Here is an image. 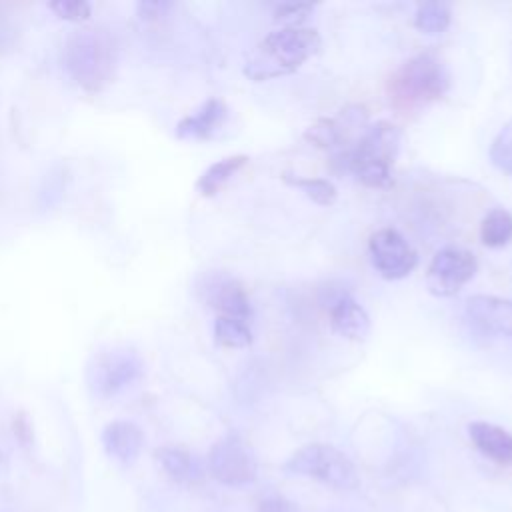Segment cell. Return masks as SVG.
I'll return each instance as SVG.
<instances>
[{
    "mask_svg": "<svg viewBox=\"0 0 512 512\" xmlns=\"http://www.w3.org/2000/svg\"><path fill=\"white\" fill-rule=\"evenodd\" d=\"M322 46L320 34L304 26H282L264 36L248 54L244 74L254 82L296 72Z\"/></svg>",
    "mask_w": 512,
    "mask_h": 512,
    "instance_id": "obj_1",
    "label": "cell"
},
{
    "mask_svg": "<svg viewBox=\"0 0 512 512\" xmlns=\"http://www.w3.org/2000/svg\"><path fill=\"white\" fill-rule=\"evenodd\" d=\"M172 8V2H166V0H144V2H138L136 10H138V16L142 20H160L164 18Z\"/></svg>",
    "mask_w": 512,
    "mask_h": 512,
    "instance_id": "obj_26",
    "label": "cell"
},
{
    "mask_svg": "<svg viewBox=\"0 0 512 512\" xmlns=\"http://www.w3.org/2000/svg\"><path fill=\"white\" fill-rule=\"evenodd\" d=\"M102 446L116 462L132 464L144 446V434L134 422L114 420L102 430Z\"/></svg>",
    "mask_w": 512,
    "mask_h": 512,
    "instance_id": "obj_13",
    "label": "cell"
},
{
    "mask_svg": "<svg viewBox=\"0 0 512 512\" xmlns=\"http://www.w3.org/2000/svg\"><path fill=\"white\" fill-rule=\"evenodd\" d=\"M314 12V4L308 2H282L274 8V20L284 26H302Z\"/></svg>",
    "mask_w": 512,
    "mask_h": 512,
    "instance_id": "obj_24",
    "label": "cell"
},
{
    "mask_svg": "<svg viewBox=\"0 0 512 512\" xmlns=\"http://www.w3.org/2000/svg\"><path fill=\"white\" fill-rule=\"evenodd\" d=\"M256 512H296V508L284 496L270 494V496H264L262 500H258Z\"/></svg>",
    "mask_w": 512,
    "mask_h": 512,
    "instance_id": "obj_27",
    "label": "cell"
},
{
    "mask_svg": "<svg viewBox=\"0 0 512 512\" xmlns=\"http://www.w3.org/2000/svg\"><path fill=\"white\" fill-rule=\"evenodd\" d=\"M226 116V104L220 98H208L196 112L184 116L176 124V136L186 140H206L224 124Z\"/></svg>",
    "mask_w": 512,
    "mask_h": 512,
    "instance_id": "obj_14",
    "label": "cell"
},
{
    "mask_svg": "<svg viewBox=\"0 0 512 512\" xmlns=\"http://www.w3.org/2000/svg\"><path fill=\"white\" fill-rule=\"evenodd\" d=\"M246 164H248V156L246 154H234V156H226V158L214 162L198 178V182H196L198 192L204 194V196H214Z\"/></svg>",
    "mask_w": 512,
    "mask_h": 512,
    "instance_id": "obj_16",
    "label": "cell"
},
{
    "mask_svg": "<svg viewBox=\"0 0 512 512\" xmlns=\"http://www.w3.org/2000/svg\"><path fill=\"white\" fill-rule=\"evenodd\" d=\"M480 240L488 248H504L512 242V214L504 208L490 210L480 224Z\"/></svg>",
    "mask_w": 512,
    "mask_h": 512,
    "instance_id": "obj_18",
    "label": "cell"
},
{
    "mask_svg": "<svg viewBox=\"0 0 512 512\" xmlns=\"http://www.w3.org/2000/svg\"><path fill=\"white\" fill-rule=\"evenodd\" d=\"M328 322L338 336L356 342L364 340L370 332L368 312L350 294H342L330 304Z\"/></svg>",
    "mask_w": 512,
    "mask_h": 512,
    "instance_id": "obj_12",
    "label": "cell"
},
{
    "mask_svg": "<svg viewBox=\"0 0 512 512\" xmlns=\"http://www.w3.org/2000/svg\"><path fill=\"white\" fill-rule=\"evenodd\" d=\"M400 138V130L392 122L378 120L366 126L356 144L342 150L336 160L364 186L388 188L392 184V164L400 150Z\"/></svg>",
    "mask_w": 512,
    "mask_h": 512,
    "instance_id": "obj_2",
    "label": "cell"
},
{
    "mask_svg": "<svg viewBox=\"0 0 512 512\" xmlns=\"http://www.w3.org/2000/svg\"><path fill=\"white\" fill-rule=\"evenodd\" d=\"M62 64L78 86L98 92L114 74V40L100 28L74 30L64 42Z\"/></svg>",
    "mask_w": 512,
    "mask_h": 512,
    "instance_id": "obj_4",
    "label": "cell"
},
{
    "mask_svg": "<svg viewBox=\"0 0 512 512\" xmlns=\"http://www.w3.org/2000/svg\"><path fill=\"white\" fill-rule=\"evenodd\" d=\"M284 470L296 476L318 480L338 490H352L358 486V470L354 462L330 444H306L296 450L284 464Z\"/></svg>",
    "mask_w": 512,
    "mask_h": 512,
    "instance_id": "obj_5",
    "label": "cell"
},
{
    "mask_svg": "<svg viewBox=\"0 0 512 512\" xmlns=\"http://www.w3.org/2000/svg\"><path fill=\"white\" fill-rule=\"evenodd\" d=\"M214 338L224 348H246L252 344V330L246 320L218 316L214 322Z\"/></svg>",
    "mask_w": 512,
    "mask_h": 512,
    "instance_id": "obj_21",
    "label": "cell"
},
{
    "mask_svg": "<svg viewBox=\"0 0 512 512\" xmlns=\"http://www.w3.org/2000/svg\"><path fill=\"white\" fill-rule=\"evenodd\" d=\"M198 296L218 312V316H230L240 320L252 318L250 298L244 292L242 284L224 274V272H208L198 280Z\"/></svg>",
    "mask_w": 512,
    "mask_h": 512,
    "instance_id": "obj_10",
    "label": "cell"
},
{
    "mask_svg": "<svg viewBox=\"0 0 512 512\" xmlns=\"http://www.w3.org/2000/svg\"><path fill=\"white\" fill-rule=\"evenodd\" d=\"M156 460L160 468L178 482H194L200 476V466L196 458L176 446H162L156 450Z\"/></svg>",
    "mask_w": 512,
    "mask_h": 512,
    "instance_id": "obj_17",
    "label": "cell"
},
{
    "mask_svg": "<svg viewBox=\"0 0 512 512\" xmlns=\"http://www.w3.org/2000/svg\"><path fill=\"white\" fill-rule=\"evenodd\" d=\"M468 320L482 332L512 338V300L494 294H476L466 302Z\"/></svg>",
    "mask_w": 512,
    "mask_h": 512,
    "instance_id": "obj_11",
    "label": "cell"
},
{
    "mask_svg": "<svg viewBox=\"0 0 512 512\" xmlns=\"http://www.w3.org/2000/svg\"><path fill=\"white\" fill-rule=\"evenodd\" d=\"M304 140L318 148L330 150L342 144V128L332 118H318L304 130Z\"/></svg>",
    "mask_w": 512,
    "mask_h": 512,
    "instance_id": "obj_22",
    "label": "cell"
},
{
    "mask_svg": "<svg viewBox=\"0 0 512 512\" xmlns=\"http://www.w3.org/2000/svg\"><path fill=\"white\" fill-rule=\"evenodd\" d=\"M368 252L372 266L386 280L406 278L418 264V254L396 228H380L370 234Z\"/></svg>",
    "mask_w": 512,
    "mask_h": 512,
    "instance_id": "obj_9",
    "label": "cell"
},
{
    "mask_svg": "<svg viewBox=\"0 0 512 512\" xmlns=\"http://www.w3.org/2000/svg\"><path fill=\"white\" fill-rule=\"evenodd\" d=\"M50 10L66 20H84L90 16L92 8L86 0H56L50 2Z\"/></svg>",
    "mask_w": 512,
    "mask_h": 512,
    "instance_id": "obj_25",
    "label": "cell"
},
{
    "mask_svg": "<svg viewBox=\"0 0 512 512\" xmlns=\"http://www.w3.org/2000/svg\"><path fill=\"white\" fill-rule=\"evenodd\" d=\"M282 180L288 184V186H294V188H300L312 202L320 204V206H332L336 202V196H338V190L336 186L326 180V178H312V176H294L290 172H284L282 174Z\"/></svg>",
    "mask_w": 512,
    "mask_h": 512,
    "instance_id": "obj_20",
    "label": "cell"
},
{
    "mask_svg": "<svg viewBox=\"0 0 512 512\" xmlns=\"http://www.w3.org/2000/svg\"><path fill=\"white\" fill-rule=\"evenodd\" d=\"M450 88V72L436 52H420L392 72L386 84L390 104L410 112L442 98Z\"/></svg>",
    "mask_w": 512,
    "mask_h": 512,
    "instance_id": "obj_3",
    "label": "cell"
},
{
    "mask_svg": "<svg viewBox=\"0 0 512 512\" xmlns=\"http://www.w3.org/2000/svg\"><path fill=\"white\" fill-rule=\"evenodd\" d=\"M142 376V362L128 348L98 350L86 366V382L94 396L110 398Z\"/></svg>",
    "mask_w": 512,
    "mask_h": 512,
    "instance_id": "obj_6",
    "label": "cell"
},
{
    "mask_svg": "<svg viewBox=\"0 0 512 512\" xmlns=\"http://www.w3.org/2000/svg\"><path fill=\"white\" fill-rule=\"evenodd\" d=\"M490 162L504 174L512 176V120L502 124L490 142Z\"/></svg>",
    "mask_w": 512,
    "mask_h": 512,
    "instance_id": "obj_23",
    "label": "cell"
},
{
    "mask_svg": "<svg viewBox=\"0 0 512 512\" xmlns=\"http://www.w3.org/2000/svg\"><path fill=\"white\" fill-rule=\"evenodd\" d=\"M478 270L476 256L460 246H446L434 254L428 264L426 284L436 296H454L468 284Z\"/></svg>",
    "mask_w": 512,
    "mask_h": 512,
    "instance_id": "obj_8",
    "label": "cell"
},
{
    "mask_svg": "<svg viewBox=\"0 0 512 512\" xmlns=\"http://www.w3.org/2000/svg\"><path fill=\"white\" fill-rule=\"evenodd\" d=\"M452 22V8L446 2H422L416 8L414 14V26L422 32V34H442L448 30Z\"/></svg>",
    "mask_w": 512,
    "mask_h": 512,
    "instance_id": "obj_19",
    "label": "cell"
},
{
    "mask_svg": "<svg viewBox=\"0 0 512 512\" xmlns=\"http://www.w3.org/2000/svg\"><path fill=\"white\" fill-rule=\"evenodd\" d=\"M208 470L224 486H248L256 480L258 466L252 450L236 434L220 438L208 452Z\"/></svg>",
    "mask_w": 512,
    "mask_h": 512,
    "instance_id": "obj_7",
    "label": "cell"
},
{
    "mask_svg": "<svg viewBox=\"0 0 512 512\" xmlns=\"http://www.w3.org/2000/svg\"><path fill=\"white\" fill-rule=\"evenodd\" d=\"M472 444L498 464H512V434L490 422H472L468 426Z\"/></svg>",
    "mask_w": 512,
    "mask_h": 512,
    "instance_id": "obj_15",
    "label": "cell"
}]
</instances>
